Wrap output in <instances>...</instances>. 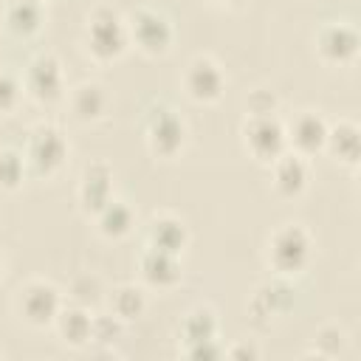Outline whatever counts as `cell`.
I'll return each instance as SVG.
<instances>
[{
	"label": "cell",
	"instance_id": "obj_1",
	"mask_svg": "<svg viewBox=\"0 0 361 361\" xmlns=\"http://www.w3.org/2000/svg\"><path fill=\"white\" fill-rule=\"evenodd\" d=\"M310 257H313V237L299 223H282L265 240V265L274 271V276L290 279L302 274Z\"/></svg>",
	"mask_w": 361,
	"mask_h": 361
},
{
	"label": "cell",
	"instance_id": "obj_2",
	"mask_svg": "<svg viewBox=\"0 0 361 361\" xmlns=\"http://www.w3.org/2000/svg\"><path fill=\"white\" fill-rule=\"evenodd\" d=\"M85 48L96 62H116L130 48L127 20L113 6H96L85 20Z\"/></svg>",
	"mask_w": 361,
	"mask_h": 361
},
{
	"label": "cell",
	"instance_id": "obj_3",
	"mask_svg": "<svg viewBox=\"0 0 361 361\" xmlns=\"http://www.w3.org/2000/svg\"><path fill=\"white\" fill-rule=\"evenodd\" d=\"M68 152H71V144H68L65 133L51 121L34 124L23 144V158H25L28 175L39 178V180L59 175L68 161Z\"/></svg>",
	"mask_w": 361,
	"mask_h": 361
},
{
	"label": "cell",
	"instance_id": "obj_4",
	"mask_svg": "<svg viewBox=\"0 0 361 361\" xmlns=\"http://www.w3.org/2000/svg\"><path fill=\"white\" fill-rule=\"evenodd\" d=\"M144 141L147 149L155 158H178L189 141V127L186 118L172 107V104H155L149 107L147 118H144Z\"/></svg>",
	"mask_w": 361,
	"mask_h": 361
},
{
	"label": "cell",
	"instance_id": "obj_5",
	"mask_svg": "<svg viewBox=\"0 0 361 361\" xmlns=\"http://www.w3.org/2000/svg\"><path fill=\"white\" fill-rule=\"evenodd\" d=\"M124 20H127L130 45H135L144 56H164L172 48L175 28L164 11L149 8V6H138Z\"/></svg>",
	"mask_w": 361,
	"mask_h": 361
},
{
	"label": "cell",
	"instance_id": "obj_6",
	"mask_svg": "<svg viewBox=\"0 0 361 361\" xmlns=\"http://www.w3.org/2000/svg\"><path fill=\"white\" fill-rule=\"evenodd\" d=\"M23 93L31 102L42 104V107H51V104L62 102L65 93H68L65 90L62 62L54 54H48V51L31 56L28 65H25V71H23Z\"/></svg>",
	"mask_w": 361,
	"mask_h": 361
},
{
	"label": "cell",
	"instance_id": "obj_7",
	"mask_svg": "<svg viewBox=\"0 0 361 361\" xmlns=\"http://www.w3.org/2000/svg\"><path fill=\"white\" fill-rule=\"evenodd\" d=\"M62 305V290L48 279H28L25 285H20L14 299L17 316L31 327H54V319Z\"/></svg>",
	"mask_w": 361,
	"mask_h": 361
},
{
	"label": "cell",
	"instance_id": "obj_8",
	"mask_svg": "<svg viewBox=\"0 0 361 361\" xmlns=\"http://www.w3.org/2000/svg\"><path fill=\"white\" fill-rule=\"evenodd\" d=\"M240 135H243L245 152L254 161L265 164V166L288 149L285 121L279 116H245V121L240 127Z\"/></svg>",
	"mask_w": 361,
	"mask_h": 361
},
{
	"label": "cell",
	"instance_id": "obj_9",
	"mask_svg": "<svg viewBox=\"0 0 361 361\" xmlns=\"http://www.w3.org/2000/svg\"><path fill=\"white\" fill-rule=\"evenodd\" d=\"M183 93L197 104H214L226 93V73L217 59L197 54L183 68Z\"/></svg>",
	"mask_w": 361,
	"mask_h": 361
},
{
	"label": "cell",
	"instance_id": "obj_10",
	"mask_svg": "<svg viewBox=\"0 0 361 361\" xmlns=\"http://www.w3.org/2000/svg\"><path fill=\"white\" fill-rule=\"evenodd\" d=\"M316 54L327 65H350L358 56L361 37L353 23L344 20H330L316 31Z\"/></svg>",
	"mask_w": 361,
	"mask_h": 361
},
{
	"label": "cell",
	"instance_id": "obj_11",
	"mask_svg": "<svg viewBox=\"0 0 361 361\" xmlns=\"http://www.w3.org/2000/svg\"><path fill=\"white\" fill-rule=\"evenodd\" d=\"M327 127L330 121L316 113V110H299L290 121H285V141L288 149L313 158L319 152H324V141H327Z\"/></svg>",
	"mask_w": 361,
	"mask_h": 361
},
{
	"label": "cell",
	"instance_id": "obj_12",
	"mask_svg": "<svg viewBox=\"0 0 361 361\" xmlns=\"http://www.w3.org/2000/svg\"><path fill=\"white\" fill-rule=\"evenodd\" d=\"M138 276L147 288L155 290H172L183 279V262L180 254H169L152 245H144L138 254Z\"/></svg>",
	"mask_w": 361,
	"mask_h": 361
},
{
	"label": "cell",
	"instance_id": "obj_13",
	"mask_svg": "<svg viewBox=\"0 0 361 361\" xmlns=\"http://www.w3.org/2000/svg\"><path fill=\"white\" fill-rule=\"evenodd\" d=\"M110 197H116V192H113V169L104 161L85 164V169L79 172V183H76L79 209L87 217H93Z\"/></svg>",
	"mask_w": 361,
	"mask_h": 361
},
{
	"label": "cell",
	"instance_id": "obj_14",
	"mask_svg": "<svg viewBox=\"0 0 361 361\" xmlns=\"http://www.w3.org/2000/svg\"><path fill=\"white\" fill-rule=\"evenodd\" d=\"M293 299H296L293 285L285 276H274V279H268L265 285H259L254 290L248 313H251V319L257 324H271V319L285 316L293 307Z\"/></svg>",
	"mask_w": 361,
	"mask_h": 361
},
{
	"label": "cell",
	"instance_id": "obj_15",
	"mask_svg": "<svg viewBox=\"0 0 361 361\" xmlns=\"http://www.w3.org/2000/svg\"><path fill=\"white\" fill-rule=\"evenodd\" d=\"M271 186L279 197H299L305 195L307 183H310V164L305 155L285 149L279 158H274L271 164Z\"/></svg>",
	"mask_w": 361,
	"mask_h": 361
},
{
	"label": "cell",
	"instance_id": "obj_16",
	"mask_svg": "<svg viewBox=\"0 0 361 361\" xmlns=\"http://www.w3.org/2000/svg\"><path fill=\"white\" fill-rule=\"evenodd\" d=\"M68 96V107H71V116L82 124H96L107 116L110 110V93L102 82H93V79H85L79 82Z\"/></svg>",
	"mask_w": 361,
	"mask_h": 361
},
{
	"label": "cell",
	"instance_id": "obj_17",
	"mask_svg": "<svg viewBox=\"0 0 361 361\" xmlns=\"http://www.w3.org/2000/svg\"><path fill=\"white\" fill-rule=\"evenodd\" d=\"M144 245H152V248H161L169 254H183V248L189 245V228L180 217H175L169 212L152 214L144 228Z\"/></svg>",
	"mask_w": 361,
	"mask_h": 361
},
{
	"label": "cell",
	"instance_id": "obj_18",
	"mask_svg": "<svg viewBox=\"0 0 361 361\" xmlns=\"http://www.w3.org/2000/svg\"><path fill=\"white\" fill-rule=\"evenodd\" d=\"M324 152L347 169H355L361 161V130L355 121L341 118L336 124L327 127V141H324Z\"/></svg>",
	"mask_w": 361,
	"mask_h": 361
},
{
	"label": "cell",
	"instance_id": "obj_19",
	"mask_svg": "<svg viewBox=\"0 0 361 361\" xmlns=\"http://www.w3.org/2000/svg\"><path fill=\"white\" fill-rule=\"evenodd\" d=\"M45 23V3L42 0H6L3 6V25L17 39H31L39 34Z\"/></svg>",
	"mask_w": 361,
	"mask_h": 361
},
{
	"label": "cell",
	"instance_id": "obj_20",
	"mask_svg": "<svg viewBox=\"0 0 361 361\" xmlns=\"http://www.w3.org/2000/svg\"><path fill=\"white\" fill-rule=\"evenodd\" d=\"M54 330H56V336L68 347H73V350L87 347L90 344V330H93V313H90V307H82L76 302L62 305V310L54 319Z\"/></svg>",
	"mask_w": 361,
	"mask_h": 361
},
{
	"label": "cell",
	"instance_id": "obj_21",
	"mask_svg": "<svg viewBox=\"0 0 361 361\" xmlns=\"http://www.w3.org/2000/svg\"><path fill=\"white\" fill-rule=\"evenodd\" d=\"M178 338H180V350L203 344V341H217L220 338V319H217L214 307L195 305L192 310H186V316L180 319V327H178Z\"/></svg>",
	"mask_w": 361,
	"mask_h": 361
},
{
	"label": "cell",
	"instance_id": "obj_22",
	"mask_svg": "<svg viewBox=\"0 0 361 361\" xmlns=\"http://www.w3.org/2000/svg\"><path fill=\"white\" fill-rule=\"evenodd\" d=\"M93 220H96V231H99L102 237H107V240H124V237H130L133 228H135V212H133V206H130L127 200H121V197H110V200L93 214Z\"/></svg>",
	"mask_w": 361,
	"mask_h": 361
},
{
	"label": "cell",
	"instance_id": "obj_23",
	"mask_svg": "<svg viewBox=\"0 0 361 361\" xmlns=\"http://www.w3.org/2000/svg\"><path fill=\"white\" fill-rule=\"evenodd\" d=\"M147 310V290L135 282H124L118 285L113 293H110V313L116 319H121L124 324L127 322H135L141 319Z\"/></svg>",
	"mask_w": 361,
	"mask_h": 361
},
{
	"label": "cell",
	"instance_id": "obj_24",
	"mask_svg": "<svg viewBox=\"0 0 361 361\" xmlns=\"http://www.w3.org/2000/svg\"><path fill=\"white\" fill-rule=\"evenodd\" d=\"M28 178V166L23 158V149L17 147H0V192H14Z\"/></svg>",
	"mask_w": 361,
	"mask_h": 361
},
{
	"label": "cell",
	"instance_id": "obj_25",
	"mask_svg": "<svg viewBox=\"0 0 361 361\" xmlns=\"http://www.w3.org/2000/svg\"><path fill=\"white\" fill-rule=\"evenodd\" d=\"M124 333V322L116 319L113 313H93V330H90V344L99 347H113Z\"/></svg>",
	"mask_w": 361,
	"mask_h": 361
},
{
	"label": "cell",
	"instance_id": "obj_26",
	"mask_svg": "<svg viewBox=\"0 0 361 361\" xmlns=\"http://www.w3.org/2000/svg\"><path fill=\"white\" fill-rule=\"evenodd\" d=\"M344 330L338 324H324L322 330H316L313 336V353L322 355V358H336L344 347Z\"/></svg>",
	"mask_w": 361,
	"mask_h": 361
},
{
	"label": "cell",
	"instance_id": "obj_27",
	"mask_svg": "<svg viewBox=\"0 0 361 361\" xmlns=\"http://www.w3.org/2000/svg\"><path fill=\"white\" fill-rule=\"evenodd\" d=\"M102 282H99V276H93V274H85V276H76L73 282H71V302H76V305H82V307H93L99 299H102Z\"/></svg>",
	"mask_w": 361,
	"mask_h": 361
},
{
	"label": "cell",
	"instance_id": "obj_28",
	"mask_svg": "<svg viewBox=\"0 0 361 361\" xmlns=\"http://www.w3.org/2000/svg\"><path fill=\"white\" fill-rule=\"evenodd\" d=\"M23 99V79L8 68H0V116L11 113Z\"/></svg>",
	"mask_w": 361,
	"mask_h": 361
},
{
	"label": "cell",
	"instance_id": "obj_29",
	"mask_svg": "<svg viewBox=\"0 0 361 361\" xmlns=\"http://www.w3.org/2000/svg\"><path fill=\"white\" fill-rule=\"evenodd\" d=\"M245 116H279V99L274 90L257 87L245 96Z\"/></svg>",
	"mask_w": 361,
	"mask_h": 361
},
{
	"label": "cell",
	"instance_id": "obj_30",
	"mask_svg": "<svg viewBox=\"0 0 361 361\" xmlns=\"http://www.w3.org/2000/svg\"><path fill=\"white\" fill-rule=\"evenodd\" d=\"M223 353H226V347L220 344V338L217 341H203V344H195V347H186V350H180V355H186V358H195V361H209V358H223Z\"/></svg>",
	"mask_w": 361,
	"mask_h": 361
},
{
	"label": "cell",
	"instance_id": "obj_31",
	"mask_svg": "<svg viewBox=\"0 0 361 361\" xmlns=\"http://www.w3.org/2000/svg\"><path fill=\"white\" fill-rule=\"evenodd\" d=\"M223 355H228V358H257L259 353H257L254 347L240 344V347H226V353H223Z\"/></svg>",
	"mask_w": 361,
	"mask_h": 361
},
{
	"label": "cell",
	"instance_id": "obj_32",
	"mask_svg": "<svg viewBox=\"0 0 361 361\" xmlns=\"http://www.w3.org/2000/svg\"><path fill=\"white\" fill-rule=\"evenodd\" d=\"M212 6H220V8H240L245 0H209Z\"/></svg>",
	"mask_w": 361,
	"mask_h": 361
},
{
	"label": "cell",
	"instance_id": "obj_33",
	"mask_svg": "<svg viewBox=\"0 0 361 361\" xmlns=\"http://www.w3.org/2000/svg\"><path fill=\"white\" fill-rule=\"evenodd\" d=\"M3 274H6V259L0 257V279H3Z\"/></svg>",
	"mask_w": 361,
	"mask_h": 361
},
{
	"label": "cell",
	"instance_id": "obj_34",
	"mask_svg": "<svg viewBox=\"0 0 361 361\" xmlns=\"http://www.w3.org/2000/svg\"><path fill=\"white\" fill-rule=\"evenodd\" d=\"M42 3H45V0H42Z\"/></svg>",
	"mask_w": 361,
	"mask_h": 361
}]
</instances>
